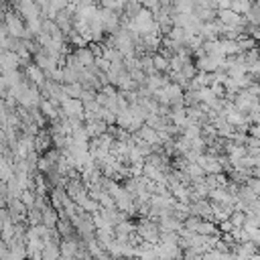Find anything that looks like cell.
<instances>
[{
    "label": "cell",
    "mask_w": 260,
    "mask_h": 260,
    "mask_svg": "<svg viewBox=\"0 0 260 260\" xmlns=\"http://www.w3.org/2000/svg\"><path fill=\"white\" fill-rule=\"evenodd\" d=\"M73 57L79 61L81 67H92L96 63V53H94L92 49H88V47H77Z\"/></svg>",
    "instance_id": "6da1fadb"
},
{
    "label": "cell",
    "mask_w": 260,
    "mask_h": 260,
    "mask_svg": "<svg viewBox=\"0 0 260 260\" xmlns=\"http://www.w3.org/2000/svg\"><path fill=\"white\" fill-rule=\"evenodd\" d=\"M220 230H218V226H216L214 220H199V224L195 228V234H201V236H214Z\"/></svg>",
    "instance_id": "7a4b0ae2"
},
{
    "label": "cell",
    "mask_w": 260,
    "mask_h": 260,
    "mask_svg": "<svg viewBox=\"0 0 260 260\" xmlns=\"http://www.w3.org/2000/svg\"><path fill=\"white\" fill-rule=\"evenodd\" d=\"M7 25H9V31H11L13 35H17V37H23V33H27V31H25V27L21 25V21H19L15 15L7 17Z\"/></svg>",
    "instance_id": "3957f363"
},
{
    "label": "cell",
    "mask_w": 260,
    "mask_h": 260,
    "mask_svg": "<svg viewBox=\"0 0 260 260\" xmlns=\"http://www.w3.org/2000/svg\"><path fill=\"white\" fill-rule=\"evenodd\" d=\"M152 67H154V71H159V73L169 71V59L163 53L161 55H152Z\"/></svg>",
    "instance_id": "277c9868"
},
{
    "label": "cell",
    "mask_w": 260,
    "mask_h": 260,
    "mask_svg": "<svg viewBox=\"0 0 260 260\" xmlns=\"http://www.w3.org/2000/svg\"><path fill=\"white\" fill-rule=\"evenodd\" d=\"M252 9V0H232V11L238 15H246Z\"/></svg>",
    "instance_id": "5b68a950"
},
{
    "label": "cell",
    "mask_w": 260,
    "mask_h": 260,
    "mask_svg": "<svg viewBox=\"0 0 260 260\" xmlns=\"http://www.w3.org/2000/svg\"><path fill=\"white\" fill-rule=\"evenodd\" d=\"M230 222H232V226H234V228H242V226H244V222H246V212H242V210H234V212L230 214Z\"/></svg>",
    "instance_id": "8992f818"
},
{
    "label": "cell",
    "mask_w": 260,
    "mask_h": 260,
    "mask_svg": "<svg viewBox=\"0 0 260 260\" xmlns=\"http://www.w3.org/2000/svg\"><path fill=\"white\" fill-rule=\"evenodd\" d=\"M201 260H222V252L212 248V250H207V252L201 254Z\"/></svg>",
    "instance_id": "52a82bcc"
},
{
    "label": "cell",
    "mask_w": 260,
    "mask_h": 260,
    "mask_svg": "<svg viewBox=\"0 0 260 260\" xmlns=\"http://www.w3.org/2000/svg\"><path fill=\"white\" fill-rule=\"evenodd\" d=\"M246 185L256 193V197H260V179L258 177H248L246 179Z\"/></svg>",
    "instance_id": "ba28073f"
},
{
    "label": "cell",
    "mask_w": 260,
    "mask_h": 260,
    "mask_svg": "<svg viewBox=\"0 0 260 260\" xmlns=\"http://www.w3.org/2000/svg\"><path fill=\"white\" fill-rule=\"evenodd\" d=\"M246 232H248V240L258 246V244H260V228H250V230H246Z\"/></svg>",
    "instance_id": "9c48e42d"
},
{
    "label": "cell",
    "mask_w": 260,
    "mask_h": 260,
    "mask_svg": "<svg viewBox=\"0 0 260 260\" xmlns=\"http://www.w3.org/2000/svg\"><path fill=\"white\" fill-rule=\"evenodd\" d=\"M248 132H250V136H254V138L260 140V122H258V124H250Z\"/></svg>",
    "instance_id": "30bf717a"
}]
</instances>
